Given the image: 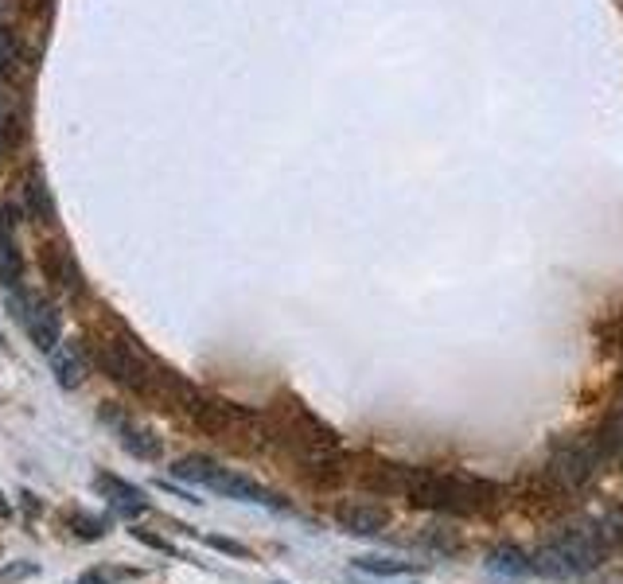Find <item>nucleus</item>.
<instances>
[{"label":"nucleus","mask_w":623,"mask_h":584,"mask_svg":"<svg viewBox=\"0 0 623 584\" xmlns=\"http://www.w3.org/2000/svg\"><path fill=\"white\" fill-rule=\"evenodd\" d=\"M51 370H55V382L63 389L82 386V378H86V350H82V343L55 347L51 350Z\"/></svg>","instance_id":"nucleus-12"},{"label":"nucleus","mask_w":623,"mask_h":584,"mask_svg":"<svg viewBox=\"0 0 623 584\" xmlns=\"http://www.w3.org/2000/svg\"><path fill=\"white\" fill-rule=\"evenodd\" d=\"M188 413L195 417V425L203 433H211L214 441L230 444V448H250L261 444V421L250 413V409L234 405V402H214V397H199V394H188Z\"/></svg>","instance_id":"nucleus-4"},{"label":"nucleus","mask_w":623,"mask_h":584,"mask_svg":"<svg viewBox=\"0 0 623 584\" xmlns=\"http://www.w3.org/2000/svg\"><path fill=\"white\" fill-rule=\"evenodd\" d=\"M604 464H608V452H604L600 436L581 433V436H573V441H561L558 448H553L550 464H545V475H550L561 491L573 495V491H581Z\"/></svg>","instance_id":"nucleus-6"},{"label":"nucleus","mask_w":623,"mask_h":584,"mask_svg":"<svg viewBox=\"0 0 623 584\" xmlns=\"http://www.w3.org/2000/svg\"><path fill=\"white\" fill-rule=\"evenodd\" d=\"M214 549H222V553H234V557H250V549L246 545H238V542H227V538H211Z\"/></svg>","instance_id":"nucleus-20"},{"label":"nucleus","mask_w":623,"mask_h":584,"mask_svg":"<svg viewBox=\"0 0 623 584\" xmlns=\"http://www.w3.org/2000/svg\"><path fill=\"white\" fill-rule=\"evenodd\" d=\"M487 569L499 572V577H526V572H534V561L526 557L519 545H499V549H491V557H487Z\"/></svg>","instance_id":"nucleus-13"},{"label":"nucleus","mask_w":623,"mask_h":584,"mask_svg":"<svg viewBox=\"0 0 623 584\" xmlns=\"http://www.w3.org/2000/svg\"><path fill=\"white\" fill-rule=\"evenodd\" d=\"M8 300H12L16 319L24 324L27 335H32L35 350L51 355V350L63 343V316H58V308L47 304V300H39V296H27L24 288H12V292H8Z\"/></svg>","instance_id":"nucleus-7"},{"label":"nucleus","mask_w":623,"mask_h":584,"mask_svg":"<svg viewBox=\"0 0 623 584\" xmlns=\"http://www.w3.org/2000/svg\"><path fill=\"white\" fill-rule=\"evenodd\" d=\"M71 526L78 530V538H86V542L105 538V522L102 519H90V514H71Z\"/></svg>","instance_id":"nucleus-18"},{"label":"nucleus","mask_w":623,"mask_h":584,"mask_svg":"<svg viewBox=\"0 0 623 584\" xmlns=\"http://www.w3.org/2000/svg\"><path fill=\"white\" fill-rule=\"evenodd\" d=\"M16 58H19V47H16V35L8 32L4 24H0V78H4L8 71L16 66Z\"/></svg>","instance_id":"nucleus-17"},{"label":"nucleus","mask_w":623,"mask_h":584,"mask_svg":"<svg viewBox=\"0 0 623 584\" xmlns=\"http://www.w3.org/2000/svg\"><path fill=\"white\" fill-rule=\"evenodd\" d=\"M74 584H113L110 577H105V572L102 569H90V572H82V577H78Z\"/></svg>","instance_id":"nucleus-21"},{"label":"nucleus","mask_w":623,"mask_h":584,"mask_svg":"<svg viewBox=\"0 0 623 584\" xmlns=\"http://www.w3.org/2000/svg\"><path fill=\"white\" fill-rule=\"evenodd\" d=\"M12 207H0V285L8 292L24 288V257H19V246L12 238Z\"/></svg>","instance_id":"nucleus-10"},{"label":"nucleus","mask_w":623,"mask_h":584,"mask_svg":"<svg viewBox=\"0 0 623 584\" xmlns=\"http://www.w3.org/2000/svg\"><path fill=\"white\" fill-rule=\"evenodd\" d=\"M172 472L180 475V480L199 483V487H207V491H219V495H227V499H238V503L273 506V511H281V506H285L277 495L269 491V487H261L258 480H246V475L230 472V467L207 460V456H183V460L175 464Z\"/></svg>","instance_id":"nucleus-5"},{"label":"nucleus","mask_w":623,"mask_h":584,"mask_svg":"<svg viewBox=\"0 0 623 584\" xmlns=\"http://www.w3.org/2000/svg\"><path fill=\"white\" fill-rule=\"evenodd\" d=\"M97 417H102V421L113 428L117 441H121V448L133 456V460H160V456H164L160 436H156L149 425L136 421L129 409H121V405H113V402H110Z\"/></svg>","instance_id":"nucleus-8"},{"label":"nucleus","mask_w":623,"mask_h":584,"mask_svg":"<svg viewBox=\"0 0 623 584\" xmlns=\"http://www.w3.org/2000/svg\"><path fill=\"white\" fill-rule=\"evenodd\" d=\"M335 522L343 526L347 534L355 538H378V534L389 526V514L382 511L378 503H366V499H355V503H343L335 511Z\"/></svg>","instance_id":"nucleus-9"},{"label":"nucleus","mask_w":623,"mask_h":584,"mask_svg":"<svg viewBox=\"0 0 623 584\" xmlns=\"http://www.w3.org/2000/svg\"><path fill=\"white\" fill-rule=\"evenodd\" d=\"M402 495L421 511L441 514H487L499 506V487L491 480L467 472H428V467H405Z\"/></svg>","instance_id":"nucleus-1"},{"label":"nucleus","mask_w":623,"mask_h":584,"mask_svg":"<svg viewBox=\"0 0 623 584\" xmlns=\"http://www.w3.org/2000/svg\"><path fill=\"white\" fill-rule=\"evenodd\" d=\"M47 277H51L63 292H82V277H78L71 253H63V250H51V253H47Z\"/></svg>","instance_id":"nucleus-14"},{"label":"nucleus","mask_w":623,"mask_h":584,"mask_svg":"<svg viewBox=\"0 0 623 584\" xmlns=\"http://www.w3.org/2000/svg\"><path fill=\"white\" fill-rule=\"evenodd\" d=\"M358 572H370V577H402V572H413L409 561H389V557H355Z\"/></svg>","instance_id":"nucleus-15"},{"label":"nucleus","mask_w":623,"mask_h":584,"mask_svg":"<svg viewBox=\"0 0 623 584\" xmlns=\"http://www.w3.org/2000/svg\"><path fill=\"white\" fill-rule=\"evenodd\" d=\"M136 542H144V545H152V549H160V553H168V557H175V545L172 542H164V538H156V534L149 530H129Z\"/></svg>","instance_id":"nucleus-19"},{"label":"nucleus","mask_w":623,"mask_h":584,"mask_svg":"<svg viewBox=\"0 0 623 584\" xmlns=\"http://www.w3.org/2000/svg\"><path fill=\"white\" fill-rule=\"evenodd\" d=\"M8 511H12V506L4 503V495H0V519H8Z\"/></svg>","instance_id":"nucleus-22"},{"label":"nucleus","mask_w":623,"mask_h":584,"mask_svg":"<svg viewBox=\"0 0 623 584\" xmlns=\"http://www.w3.org/2000/svg\"><path fill=\"white\" fill-rule=\"evenodd\" d=\"M94 491L102 495V499H110V506H113V511H121V514H144V511H149L144 491H141V487H133V483H125L121 475H110V472L94 475Z\"/></svg>","instance_id":"nucleus-11"},{"label":"nucleus","mask_w":623,"mask_h":584,"mask_svg":"<svg viewBox=\"0 0 623 584\" xmlns=\"http://www.w3.org/2000/svg\"><path fill=\"white\" fill-rule=\"evenodd\" d=\"M604 553H608V542L600 534V522H581L553 534L534 557V569L545 572V577L569 580L581 577V572H592L604 561Z\"/></svg>","instance_id":"nucleus-3"},{"label":"nucleus","mask_w":623,"mask_h":584,"mask_svg":"<svg viewBox=\"0 0 623 584\" xmlns=\"http://www.w3.org/2000/svg\"><path fill=\"white\" fill-rule=\"evenodd\" d=\"M27 207H32V214H39L43 222H51L55 207H51V199H47V188H43V180H39V175L27 180Z\"/></svg>","instance_id":"nucleus-16"},{"label":"nucleus","mask_w":623,"mask_h":584,"mask_svg":"<svg viewBox=\"0 0 623 584\" xmlns=\"http://www.w3.org/2000/svg\"><path fill=\"white\" fill-rule=\"evenodd\" d=\"M94 363L102 366L105 378H113L117 386L133 389V394H152L156 382H160V389L168 386L172 394H188V386L180 378H172L168 370H156L149 363V355L129 335H102L94 343Z\"/></svg>","instance_id":"nucleus-2"}]
</instances>
